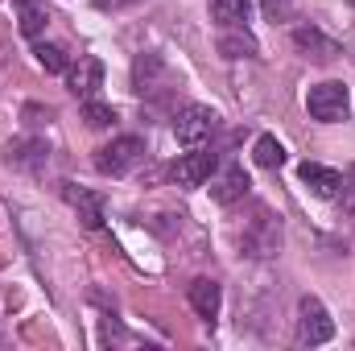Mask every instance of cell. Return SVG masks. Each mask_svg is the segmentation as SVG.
<instances>
[{"label": "cell", "instance_id": "obj_19", "mask_svg": "<svg viewBox=\"0 0 355 351\" xmlns=\"http://www.w3.org/2000/svg\"><path fill=\"white\" fill-rule=\"evenodd\" d=\"M252 162H257L261 170H281V166H285V145H281L277 137H257Z\"/></svg>", "mask_w": 355, "mask_h": 351}, {"label": "cell", "instance_id": "obj_7", "mask_svg": "<svg viewBox=\"0 0 355 351\" xmlns=\"http://www.w3.org/2000/svg\"><path fill=\"white\" fill-rule=\"evenodd\" d=\"M46 162H50V145L37 141V137H21V141H8L4 145V166H12V170L37 174Z\"/></svg>", "mask_w": 355, "mask_h": 351}, {"label": "cell", "instance_id": "obj_16", "mask_svg": "<svg viewBox=\"0 0 355 351\" xmlns=\"http://www.w3.org/2000/svg\"><path fill=\"white\" fill-rule=\"evenodd\" d=\"M12 4H17V25H21V33H25V37H42V29L50 25L46 4H42V0H12Z\"/></svg>", "mask_w": 355, "mask_h": 351}, {"label": "cell", "instance_id": "obj_9", "mask_svg": "<svg viewBox=\"0 0 355 351\" xmlns=\"http://www.w3.org/2000/svg\"><path fill=\"white\" fill-rule=\"evenodd\" d=\"M186 302H190V310H194L202 323H215V318H219V306H223V289H219V281H211V277H194L190 289H186Z\"/></svg>", "mask_w": 355, "mask_h": 351}, {"label": "cell", "instance_id": "obj_6", "mask_svg": "<svg viewBox=\"0 0 355 351\" xmlns=\"http://www.w3.org/2000/svg\"><path fill=\"white\" fill-rule=\"evenodd\" d=\"M240 244H244V252H248V257H272V252L281 248V223H277L265 207H261V211H257V219H252V228L244 232V240H240Z\"/></svg>", "mask_w": 355, "mask_h": 351}, {"label": "cell", "instance_id": "obj_25", "mask_svg": "<svg viewBox=\"0 0 355 351\" xmlns=\"http://www.w3.org/2000/svg\"><path fill=\"white\" fill-rule=\"evenodd\" d=\"M347 4H352V8H355V0H347Z\"/></svg>", "mask_w": 355, "mask_h": 351}, {"label": "cell", "instance_id": "obj_21", "mask_svg": "<svg viewBox=\"0 0 355 351\" xmlns=\"http://www.w3.org/2000/svg\"><path fill=\"white\" fill-rule=\"evenodd\" d=\"M21 116H25V124H29V128H42V124H50V120H54V108L25 103V112H21Z\"/></svg>", "mask_w": 355, "mask_h": 351}, {"label": "cell", "instance_id": "obj_12", "mask_svg": "<svg viewBox=\"0 0 355 351\" xmlns=\"http://www.w3.org/2000/svg\"><path fill=\"white\" fill-rule=\"evenodd\" d=\"M215 162H219L215 153H202V149H198V153H186V157H178V166L170 170V174H174L178 186H202L207 178L215 174Z\"/></svg>", "mask_w": 355, "mask_h": 351}, {"label": "cell", "instance_id": "obj_3", "mask_svg": "<svg viewBox=\"0 0 355 351\" xmlns=\"http://www.w3.org/2000/svg\"><path fill=\"white\" fill-rule=\"evenodd\" d=\"M141 157H145V141L141 137H116L103 149H95V170L107 178H124Z\"/></svg>", "mask_w": 355, "mask_h": 351}, {"label": "cell", "instance_id": "obj_1", "mask_svg": "<svg viewBox=\"0 0 355 351\" xmlns=\"http://www.w3.org/2000/svg\"><path fill=\"white\" fill-rule=\"evenodd\" d=\"M306 112L318 120V124H339V120H347V112H352V91L343 87V83H318V87H310L306 95Z\"/></svg>", "mask_w": 355, "mask_h": 351}, {"label": "cell", "instance_id": "obj_18", "mask_svg": "<svg viewBox=\"0 0 355 351\" xmlns=\"http://www.w3.org/2000/svg\"><path fill=\"white\" fill-rule=\"evenodd\" d=\"M33 58H37V67H42L46 75H67V67H71L67 50L54 46V42H37V46H33Z\"/></svg>", "mask_w": 355, "mask_h": 351}, {"label": "cell", "instance_id": "obj_5", "mask_svg": "<svg viewBox=\"0 0 355 351\" xmlns=\"http://www.w3.org/2000/svg\"><path fill=\"white\" fill-rule=\"evenodd\" d=\"M293 50H297L306 62H318V67H327V62H335V58L343 54L339 42L327 37L318 25H297V29H293Z\"/></svg>", "mask_w": 355, "mask_h": 351}, {"label": "cell", "instance_id": "obj_23", "mask_svg": "<svg viewBox=\"0 0 355 351\" xmlns=\"http://www.w3.org/2000/svg\"><path fill=\"white\" fill-rule=\"evenodd\" d=\"M261 4H265L268 21H285V17L293 12V0H261Z\"/></svg>", "mask_w": 355, "mask_h": 351}, {"label": "cell", "instance_id": "obj_14", "mask_svg": "<svg viewBox=\"0 0 355 351\" xmlns=\"http://www.w3.org/2000/svg\"><path fill=\"white\" fill-rule=\"evenodd\" d=\"M297 174H302V182H306L318 198H335V194H339V186H343V174H339V170L318 166V162H306Z\"/></svg>", "mask_w": 355, "mask_h": 351}, {"label": "cell", "instance_id": "obj_17", "mask_svg": "<svg viewBox=\"0 0 355 351\" xmlns=\"http://www.w3.org/2000/svg\"><path fill=\"white\" fill-rule=\"evenodd\" d=\"M211 21H215L219 29L248 25V0H211Z\"/></svg>", "mask_w": 355, "mask_h": 351}, {"label": "cell", "instance_id": "obj_22", "mask_svg": "<svg viewBox=\"0 0 355 351\" xmlns=\"http://www.w3.org/2000/svg\"><path fill=\"white\" fill-rule=\"evenodd\" d=\"M339 207L343 215H355V166L343 174V190H339Z\"/></svg>", "mask_w": 355, "mask_h": 351}, {"label": "cell", "instance_id": "obj_13", "mask_svg": "<svg viewBox=\"0 0 355 351\" xmlns=\"http://www.w3.org/2000/svg\"><path fill=\"white\" fill-rule=\"evenodd\" d=\"M248 174L240 170V166H232V170H223L219 178H211V198L219 203V207H232V203H240L244 194H248Z\"/></svg>", "mask_w": 355, "mask_h": 351}, {"label": "cell", "instance_id": "obj_24", "mask_svg": "<svg viewBox=\"0 0 355 351\" xmlns=\"http://www.w3.org/2000/svg\"><path fill=\"white\" fill-rule=\"evenodd\" d=\"M132 4H141V0H95V8H103V12H124Z\"/></svg>", "mask_w": 355, "mask_h": 351}, {"label": "cell", "instance_id": "obj_20", "mask_svg": "<svg viewBox=\"0 0 355 351\" xmlns=\"http://www.w3.org/2000/svg\"><path fill=\"white\" fill-rule=\"evenodd\" d=\"M83 120H87V128H107V124H116V112H112V103L83 99Z\"/></svg>", "mask_w": 355, "mask_h": 351}, {"label": "cell", "instance_id": "obj_11", "mask_svg": "<svg viewBox=\"0 0 355 351\" xmlns=\"http://www.w3.org/2000/svg\"><path fill=\"white\" fill-rule=\"evenodd\" d=\"M166 79H170V71H166V58H162V54H141V58H137L132 83H137L141 95H157V91L166 87Z\"/></svg>", "mask_w": 355, "mask_h": 351}, {"label": "cell", "instance_id": "obj_4", "mask_svg": "<svg viewBox=\"0 0 355 351\" xmlns=\"http://www.w3.org/2000/svg\"><path fill=\"white\" fill-rule=\"evenodd\" d=\"M335 335V323L327 314V306L318 298H302L297 302V343L302 348H318Z\"/></svg>", "mask_w": 355, "mask_h": 351}, {"label": "cell", "instance_id": "obj_15", "mask_svg": "<svg viewBox=\"0 0 355 351\" xmlns=\"http://www.w3.org/2000/svg\"><path fill=\"white\" fill-rule=\"evenodd\" d=\"M261 46L257 37L248 33V25H232V29H219V54L223 58H252Z\"/></svg>", "mask_w": 355, "mask_h": 351}, {"label": "cell", "instance_id": "obj_10", "mask_svg": "<svg viewBox=\"0 0 355 351\" xmlns=\"http://www.w3.org/2000/svg\"><path fill=\"white\" fill-rule=\"evenodd\" d=\"M62 198L75 207V215L83 219V228H103V198L99 194H91L83 186H75V182H62Z\"/></svg>", "mask_w": 355, "mask_h": 351}, {"label": "cell", "instance_id": "obj_8", "mask_svg": "<svg viewBox=\"0 0 355 351\" xmlns=\"http://www.w3.org/2000/svg\"><path fill=\"white\" fill-rule=\"evenodd\" d=\"M67 87L79 99H95V91L103 87V62L95 54H79V62L67 67Z\"/></svg>", "mask_w": 355, "mask_h": 351}, {"label": "cell", "instance_id": "obj_2", "mask_svg": "<svg viewBox=\"0 0 355 351\" xmlns=\"http://www.w3.org/2000/svg\"><path fill=\"white\" fill-rule=\"evenodd\" d=\"M215 128H219V116L207 103H186V108L174 112V137L182 145H190V149H198L202 141H211Z\"/></svg>", "mask_w": 355, "mask_h": 351}]
</instances>
